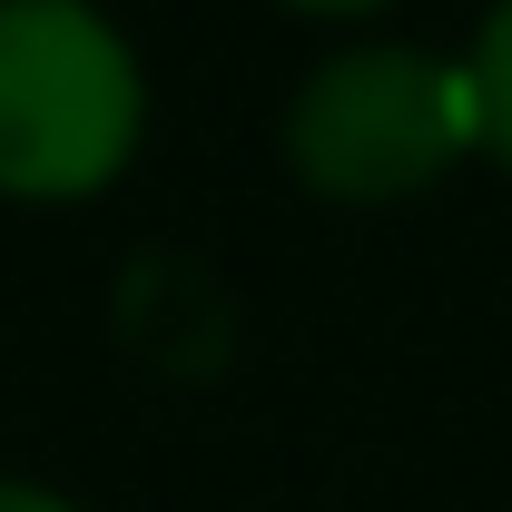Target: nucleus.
Masks as SVG:
<instances>
[{"mask_svg": "<svg viewBox=\"0 0 512 512\" xmlns=\"http://www.w3.org/2000/svg\"><path fill=\"white\" fill-rule=\"evenodd\" d=\"M483 148L463 60H434L414 40H355L296 79L286 99V168L306 197L335 207H394L453 178Z\"/></svg>", "mask_w": 512, "mask_h": 512, "instance_id": "f03ea898", "label": "nucleus"}, {"mask_svg": "<svg viewBox=\"0 0 512 512\" xmlns=\"http://www.w3.org/2000/svg\"><path fill=\"white\" fill-rule=\"evenodd\" d=\"M276 10H296V20H365V10H394V0H276Z\"/></svg>", "mask_w": 512, "mask_h": 512, "instance_id": "39448f33", "label": "nucleus"}, {"mask_svg": "<svg viewBox=\"0 0 512 512\" xmlns=\"http://www.w3.org/2000/svg\"><path fill=\"white\" fill-rule=\"evenodd\" d=\"M0 512H79L69 493H50V483H20V473H0Z\"/></svg>", "mask_w": 512, "mask_h": 512, "instance_id": "20e7f679", "label": "nucleus"}, {"mask_svg": "<svg viewBox=\"0 0 512 512\" xmlns=\"http://www.w3.org/2000/svg\"><path fill=\"white\" fill-rule=\"evenodd\" d=\"M148 69L99 0H0V197L79 207L128 178Z\"/></svg>", "mask_w": 512, "mask_h": 512, "instance_id": "f257e3e1", "label": "nucleus"}, {"mask_svg": "<svg viewBox=\"0 0 512 512\" xmlns=\"http://www.w3.org/2000/svg\"><path fill=\"white\" fill-rule=\"evenodd\" d=\"M463 79H473V119H483V158L512 168V0L483 10L473 50H463Z\"/></svg>", "mask_w": 512, "mask_h": 512, "instance_id": "7ed1b4c3", "label": "nucleus"}]
</instances>
